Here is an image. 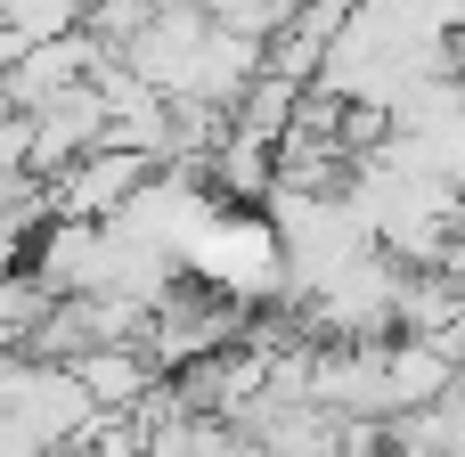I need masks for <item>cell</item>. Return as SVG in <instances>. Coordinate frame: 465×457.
Instances as JSON below:
<instances>
[{"label":"cell","mask_w":465,"mask_h":457,"mask_svg":"<svg viewBox=\"0 0 465 457\" xmlns=\"http://www.w3.org/2000/svg\"><path fill=\"white\" fill-rule=\"evenodd\" d=\"M155 164L147 155H131V147H90V155H74L65 172H49L41 180V196H49V221H114L131 196H139V180H147Z\"/></svg>","instance_id":"1"},{"label":"cell","mask_w":465,"mask_h":457,"mask_svg":"<svg viewBox=\"0 0 465 457\" xmlns=\"http://www.w3.org/2000/svg\"><path fill=\"white\" fill-rule=\"evenodd\" d=\"M90 65H98V41H90V33H57V41H33V49H25V57L0 74V106L33 114V106H49L57 90L90 82Z\"/></svg>","instance_id":"2"},{"label":"cell","mask_w":465,"mask_h":457,"mask_svg":"<svg viewBox=\"0 0 465 457\" xmlns=\"http://www.w3.org/2000/svg\"><path fill=\"white\" fill-rule=\"evenodd\" d=\"M65 376L82 384V401H90L98 417L139 409V401L163 384V368L147 360V343H106V352H82V360H65Z\"/></svg>","instance_id":"3"},{"label":"cell","mask_w":465,"mask_h":457,"mask_svg":"<svg viewBox=\"0 0 465 457\" xmlns=\"http://www.w3.org/2000/svg\"><path fill=\"white\" fill-rule=\"evenodd\" d=\"M458 384V343H409V335H384V417L392 409H417L433 392Z\"/></svg>","instance_id":"4"},{"label":"cell","mask_w":465,"mask_h":457,"mask_svg":"<svg viewBox=\"0 0 465 457\" xmlns=\"http://www.w3.org/2000/svg\"><path fill=\"white\" fill-rule=\"evenodd\" d=\"M384 457H465V409L458 384L417 401V409H392L384 417Z\"/></svg>","instance_id":"5"},{"label":"cell","mask_w":465,"mask_h":457,"mask_svg":"<svg viewBox=\"0 0 465 457\" xmlns=\"http://www.w3.org/2000/svg\"><path fill=\"white\" fill-rule=\"evenodd\" d=\"M0 25H16L25 41H57V33H82V8L74 0H0Z\"/></svg>","instance_id":"6"},{"label":"cell","mask_w":465,"mask_h":457,"mask_svg":"<svg viewBox=\"0 0 465 457\" xmlns=\"http://www.w3.org/2000/svg\"><path fill=\"white\" fill-rule=\"evenodd\" d=\"M196 457H270V450H253V442L229 433L221 417H196Z\"/></svg>","instance_id":"7"},{"label":"cell","mask_w":465,"mask_h":457,"mask_svg":"<svg viewBox=\"0 0 465 457\" xmlns=\"http://www.w3.org/2000/svg\"><path fill=\"white\" fill-rule=\"evenodd\" d=\"M0 172H25V114L0 106Z\"/></svg>","instance_id":"8"}]
</instances>
